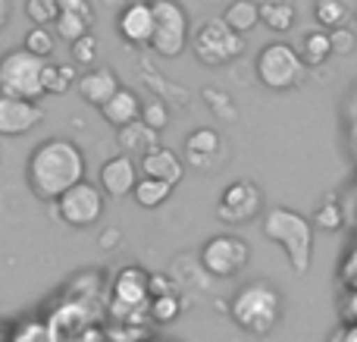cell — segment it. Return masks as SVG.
<instances>
[{
    "instance_id": "10",
    "label": "cell",
    "mask_w": 357,
    "mask_h": 342,
    "mask_svg": "<svg viewBox=\"0 0 357 342\" xmlns=\"http://www.w3.org/2000/svg\"><path fill=\"white\" fill-rule=\"evenodd\" d=\"M260 207H264V195H260V188L254 186L251 179H238L232 182V186L222 188L220 195V205H216V217L222 220V223H248V220H254L260 214Z\"/></svg>"
},
{
    "instance_id": "1",
    "label": "cell",
    "mask_w": 357,
    "mask_h": 342,
    "mask_svg": "<svg viewBox=\"0 0 357 342\" xmlns=\"http://www.w3.org/2000/svg\"><path fill=\"white\" fill-rule=\"evenodd\" d=\"M25 182L35 198L56 205L60 195L85 182V154L73 138H44L25 163Z\"/></svg>"
},
{
    "instance_id": "37",
    "label": "cell",
    "mask_w": 357,
    "mask_h": 342,
    "mask_svg": "<svg viewBox=\"0 0 357 342\" xmlns=\"http://www.w3.org/2000/svg\"><path fill=\"white\" fill-rule=\"evenodd\" d=\"M119 239H123V232H119L116 226H110V230H104V232H100V239H98V242H100V248H116V245H119Z\"/></svg>"
},
{
    "instance_id": "25",
    "label": "cell",
    "mask_w": 357,
    "mask_h": 342,
    "mask_svg": "<svg viewBox=\"0 0 357 342\" xmlns=\"http://www.w3.org/2000/svg\"><path fill=\"white\" fill-rule=\"evenodd\" d=\"M314 16L323 31H335L348 22V6L342 3V0H317Z\"/></svg>"
},
{
    "instance_id": "36",
    "label": "cell",
    "mask_w": 357,
    "mask_h": 342,
    "mask_svg": "<svg viewBox=\"0 0 357 342\" xmlns=\"http://www.w3.org/2000/svg\"><path fill=\"white\" fill-rule=\"evenodd\" d=\"M56 3H60L63 13H75V16L94 22V10H91V3H88V0H56Z\"/></svg>"
},
{
    "instance_id": "23",
    "label": "cell",
    "mask_w": 357,
    "mask_h": 342,
    "mask_svg": "<svg viewBox=\"0 0 357 342\" xmlns=\"http://www.w3.org/2000/svg\"><path fill=\"white\" fill-rule=\"evenodd\" d=\"M132 195H135L138 207H144V211H154V207L167 205V198L173 195V186H167V182H157V179H138L135 188H132Z\"/></svg>"
},
{
    "instance_id": "39",
    "label": "cell",
    "mask_w": 357,
    "mask_h": 342,
    "mask_svg": "<svg viewBox=\"0 0 357 342\" xmlns=\"http://www.w3.org/2000/svg\"><path fill=\"white\" fill-rule=\"evenodd\" d=\"M6 22H10V0H0V31L6 29Z\"/></svg>"
},
{
    "instance_id": "34",
    "label": "cell",
    "mask_w": 357,
    "mask_h": 342,
    "mask_svg": "<svg viewBox=\"0 0 357 342\" xmlns=\"http://www.w3.org/2000/svg\"><path fill=\"white\" fill-rule=\"evenodd\" d=\"M339 223H342V211H339V205H333V201H326L314 217V226H320V230H335Z\"/></svg>"
},
{
    "instance_id": "19",
    "label": "cell",
    "mask_w": 357,
    "mask_h": 342,
    "mask_svg": "<svg viewBox=\"0 0 357 342\" xmlns=\"http://www.w3.org/2000/svg\"><path fill=\"white\" fill-rule=\"evenodd\" d=\"M116 142H119V148H123L126 157H144L148 151L160 148V132L148 129V126L138 119V123H132V126H126V129L116 132Z\"/></svg>"
},
{
    "instance_id": "22",
    "label": "cell",
    "mask_w": 357,
    "mask_h": 342,
    "mask_svg": "<svg viewBox=\"0 0 357 342\" xmlns=\"http://www.w3.org/2000/svg\"><path fill=\"white\" fill-rule=\"evenodd\" d=\"M304 66H323V63L333 57V44H329V31L317 29V31H307L301 41V50H298Z\"/></svg>"
},
{
    "instance_id": "32",
    "label": "cell",
    "mask_w": 357,
    "mask_h": 342,
    "mask_svg": "<svg viewBox=\"0 0 357 342\" xmlns=\"http://www.w3.org/2000/svg\"><path fill=\"white\" fill-rule=\"evenodd\" d=\"M204 101L210 104V110L216 113L220 119H235L238 113H235V104H232V98H229L226 91H220V88H204Z\"/></svg>"
},
{
    "instance_id": "7",
    "label": "cell",
    "mask_w": 357,
    "mask_h": 342,
    "mask_svg": "<svg viewBox=\"0 0 357 342\" xmlns=\"http://www.w3.org/2000/svg\"><path fill=\"white\" fill-rule=\"evenodd\" d=\"M151 13H154V35H151V50L163 60L178 57L191 41L188 29V13L176 0H151Z\"/></svg>"
},
{
    "instance_id": "20",
    "label": "cell",
    "mask_w": 357,
    "mask_h": 342,
    "mask_svg": "<svg viewBox=\"0 0 357 342\" xmlns=\"http://www.w3.org/2000/svg\"><path fill=\"white\" fill-rule=\"evenodd\" d=\"M220 19L235 35H245V31H251L254 25L260 22V3H254V0H232V3L222 10Z\"/></svg>"
},
{
    "instance_id": "13",
    "label": "cell",
    "mask_w": 357,
    "mask_h": 342,
    "mask_svg": "<svg viewBox=\"0 0 357 342\" xmlns=\"http://www.w3.org/2000/svg\"><path fill=\"white\" fill-rule=\"evenodd\" d=\"M138 179H142V173H138L135 161L126 154L110 157V161L100 167V176H98L100 192L110 195V198H126V195H132Z\"/></svg>"
},
{
    "instance_id": "8",
    "label": "cell",
    "mask_w": 357,
    "mask_h": 342,
    "mask_svg": "<svg viewBox=\"0 0 357 342\" xmlns=\"http://www.w3.org/2000/svg\"><path fill=\"white\" fill-rule=\"evenodd\" d=\"M197 258H201L204 274L216 276V280H232V276H238L241 270L248 267L251 248H248V242L241 236L222 232V236L207 239V242L201 245V255Z\"/></svg>"
},
{
    "instance_id": "2",
    "label": "cell",
    "mask_w": 357,
    "mask_h": 342,
    "mask_svg": "<svg viewBox=\"0 0 357 342\" xmlns=\"http://www.w3.org/2000/svg\"><path fill=\"white\" fill-rule=\"evenodd\" d=\"M229 318L248 336H257V339L270 336L279 327V320H282V292L266 280L248 283L229 302Z\"/></svg>"
},
{
    "instance_id": "18",
    "label": "cell",
    "mask_w": 357,
    "mask_h": 342,
    "mask_svg": "<svg viewBox=\"0 0 357 342\" xmlns=\"http://www.w3.org/2000/svg\"><path fill=\"white\" fill-rule=\"evenodd\" d=\"M220 132L216 129H195L188 138H185V161L191 163V167L197 170H207L210 161H213L216 154H220Z\"/></svg>"
},
{
    "instance_id": "11",
    "label": "cell",
    "mask_w": 357,
    "mask_h": 342,
    "mask_svg": "<svg viewBox=\"0 0 357 342\" xmlns=\"http://www.w3.org/2000/svg\"><path fill=\"white\" fill-rule=\"evenodd\" d=\"M116 31L132 47H151V35H154L151 0H129L116 16Z\"/></svg>"
},
{
    "instance_id": "26",
    "label": "cell",
    "mask_w": 357,
    "mask_h": 342,
    "mask_svg": "<svg viewBox=\"0 0 357 342\" xmlns=\"http://www.w3.org/2000/svg\"><path fill=\"white\" fill-rule=\"evenodd\" d=\"M54 47H56L54 29H41V25H31L25 41H22V50H29V54L38 57V60H47V57L54 54Z\"/></svg>"
},
{
    "instance_id": "21",
    "label": "cell",
    "mask_w": 357,
    "mask_h": 342,
    "mask_svg": "<svg viewBox=\"0 0 357 342\" xmlns=\"http://www.w3.org/2000/svg\"><path fill=\"white\" fill-rule=\"evenodd\" d=\"M79 82V73H75L73 63H44L41 69V85L44 94H66L69 88Z\"/></svg>"
},
{
    "instance_id": "27",
    "label": "cell",
    "mask_w": 357,
    "mask_h": 342,
    "mask_svg": "<svg viewBox=\"0 0 357 342\" xmlns=\"http://www.w3.org/2000/svg\"><path fill=\"white\" fill-rule=\"evenodd\" d=\"M91 25H94V22H88V19L75 16V13H63V10H60V16H56V22H54V35L63 38L66 44H73V41H79L82 35H88V31H91Z\"/></svg>"
},
{
    "instance_id": "17",
    "label": "cell",
    "mask_w": 357,
    "mask_h": 342,
    "mask_svg": "<svg viewBox=\"0 0 357 342\" xmlns=\"http://www.w3.org/2000/svg\"><path fill=\"white\" fill-rule=\"evenodd\" d=\"M100 117H104L113 129H126V126L142 119V98H138L132 88H119V91L100 107Z\"/></svg>"
},
{
    "instance_id": "38",
    "label": "cell",
    "mask_w": 357,
    "mask_h": 342,
    "mask_svg": "<svg viewBox=\"0 0 357 342\" xmlns=\"http://www.w3.org/2000/svg\"><path fill=\"white\" fill-rule=\"evenodd\" d=\"M329 342H357V327H351V330H335L329 336Z\"/></svg>"
},
{
    "instance_id": "16",
    "label": "cell",
    "mask_w": 357,
    "mask_h": 342,
    "mask_svg": "<svg viewBox=\"0 0 357 342\" xmlns=\"http://www.w3.org/2000/svg\"><path fill=\"white\" fill-rule=\"evenodd\" d=\"M148 276L142 267H123L113 280V299L116 305L123 308H142L144 302L151 299L148 295Z\"/></svg>"
},
{
    "instance_id": "14",
    "label": "cell",
    "mask_w": 357,
    "mask_h": 342,
    "mask_svg": "<svg viewBox=\"0 0 357 342\" xmlns=\"http://www.w3.org/2000/svg\"><path fill=\"white\" fill-rule=\"evenodd\" d=\"M119 88H123L119 85V75L113 73L110 66L85 69V73L79 75V82H75V91L82 94V101H88V104L98 107V110L119 91Z\"/></svg>"
},
{
    "instance_id": "6",
    "label": "cell",
    "mask_w": 357,
    "mask_h": 342,
    "mask_svg": "<svg viewBox=\"0 0 357 342\" xmlns=\"http://www.w3.org/2000/svg\"><path fill=\"white\" fill-rule=\"evenodd\" d=\"M44 63L47 60H38L22 47L3 54L0 57V94L38 104V98H44V85H41Z\"/></svg>"
},
{
    "instance_id": "29",
    "label": "cell",
    "mask_w": 357,
    "mask_h": 342,
    "mask_svg": "<svg viewBox=\"0 0 357 342\" xmlns=\"http://www.w3.org/2000/svg\"><path fill=\"white\" fill-rule=\"evenodd\" d=\"M25 16L41 29H54L56 16H60V3L56 0H25Z\"/></svg>"
},
{
    "instance_id": "35",
    "label": "cell",
    "mask_w": 357,
    "mask_h": 342,
    "mask_svg": "<svg viewBox=\"0 0 357 342\" xmlns=\"http://www.w3.org/2000/svg\"><path fill=\"white\" fill-rule=\"evenodd\" d=\"M173 292V283H169L167 274H151L148 276V295L151 299H160V295H169Z\"/></svg>"
},
{
    "instance_id": "4",
    "label": "cell",
    "mask_w": 357,
    "mask_h": 342,
    "mask_svg": "<svg viewBox=\"0 0 357 342\" xmlns=\"http://www.w3.org/2000/svg\"><path fill=\"white\" fill-rule=\"evenodd\" d=\"M254 69H257L260 85H266L270 91H291V88L301 85L304 73H307L298 50L285 41H273L266 47H260Z\"/></svg>"
},
{
    "instance_id": "9",
    "label": "cell",
    "mask_w": 357,
    "mask_h": 342,
    "mask_svg": "<svg viewBox=\"0 0 357 342\" xmlns=\"http://www.w3.org/2000/svg\"><path fill=\"white\" fill-rule=\"evenodd\" d=\"M104 198L107 195L100 192V186H94V182H79V186H73L66 195L56 198L54 211H56V217L66 226H73V230H88V226H94L104 217Z\"/></svg>"
},
{
    "instance_id": "3",
    "label": "cell",
    "mask_w": 357,
    "mask_h": 342,
    "mask_svg": "<svg viewBox=\"0 0 357 342\" xmlns=\"http://www.w3.org/2000/svg\"><path fill=\"white\" fill-rule=\"evenodd\" d=\"M264 236L285 251L295 274H307L314 264V223L291 207H273L264 217Z\"/></svg>"
},
{
    "instance_id": "31",
    "label": "cell",
    "mask_w": 357,
    "mask_h": 342,
    "mask_svg": "<svg viewBox=\"0 0 357 342\" xmlns=\"http://www.w3.org/2000/svg\"><path fill=\"white\" fill-rule=\"evenodd\" d=\"M142 123L148 126V129L154 132H163L169 126V107L167 101H148V104H142Z\"/></svg>"
},
{
    "instance_id": "12",
    "label": "cell",
    "mask_w": 357,
    "mask_h": 342,
    "mask_svg": "<svg viewBox=\"0 0 357 342\" xmlns=\"http://www.w3.org/2000/svg\"><path fill=\"white\" fill-rule=\"evenodd\" d=\"M44 119V110L31 101H19L10 94H0V135L16 138L31 132Z\"/></svg>"
},
{
    "instance_id": "5",
    "label": "cell",
    "mask_w": 357,
    "mask_h": 342,
    "mask_svg": "<svg viewBox=\"0 0 357 342\" xmlns=\"http://www.w3.org/2000/svg\"><path fill=\"white\" fill-rule=\"evenodd\" d=\"M191 50L204 66H226V63L238 60L245 54V35H235L220 16L204 19L195 31H191Z\"/></svg>"
},
{
    "instance_id": "24",
    "label": "cell",
    "mask_w": 357,
    "mask_h": 342,
    "mask_svg": "<svg viewBox=\"0 0 357 342\" xmlns=\"http://www.w3.org/2000/svg\"><path fill=\"white\" fill-rule=\"evenodd\" d=\"M260 22L270 25L273 31H289L295 25V6L285 0H264L260 3Z\"/></svg>"
},
{
    "instance_id": "15",
    "label": "cell",
    "mask_w": 357,
    "mask_h": 342,
    "mask_svg": "<svg viewBox=\"0 0 357 342\" xmlns=\"http://www.w3.org/2000/svg\"><path fill=\"white\" fill-rule=\"evenodd\" d=\"M138 173H142L144 179L167 182V186L176 188V182L182 179V173H185V163H182V157H178L173 148H163V144H160V148L148 151V154L142 157Z\"/></svg>"
},
{
    "instance_id": "30",
    "label": "cell",
    "mask_w": 357,
    "mask_h": 342,
    "mask_svg": "<svg viewBox=\"0 0 357 342\" xmlns=\"http://www.w3.org/2000/svg\"><path fill=\"white\" fill-rule=\"evenodd\" d=\"M148 314H151V320H157V324H173L178 314H182V299H178L176 292L160 295V299H151Z\"/></svg>"
},
{
    "instance_id": "40",
    "label": "cell",
    "mask_w": 357,
    "mask_h": 342,
    "mask_svg": "<svg viewBox=\"0 0 357 342\" xmlns=\"http://www.w3.org/2000/svg\"><path fill=\"white\" fill-rule=\"evenodd\" d=\"M354 35H357V13H354Z\"/></svg>"
},
{
    "instance_id": "28",
    "label": "cell",
    "mask_w": 357,
    "mask_h": 342,
    "mask_svg": "<svg viewBox=\"0 0 357 342\" xmlns=\"http://www.w3.org/2000/svg\"><path fill=\"white\" fill-rule=\"evenodd\" d=\"M98 50H100V41L94 31H88V35H82L79 41L69 44V57H73V66H88L94 69V63H98Z\"/></svg>"
},
{
    "instance_id": "33",
    "label": "cell",
    "mask_w": 357,
    "mask_h": 342,
    "mask_svg": "<svg viewBox=\"0 0 357 342\" xmlns=\"http://www.w3.org/2000/svg\"><path fill=\"white\" fill-rule=\"evenodd\" d=\"M329 44H333V57H348L357 47L354 29H345V25H342V29L329 31Z\"/></svg>"
}]
</instances>
